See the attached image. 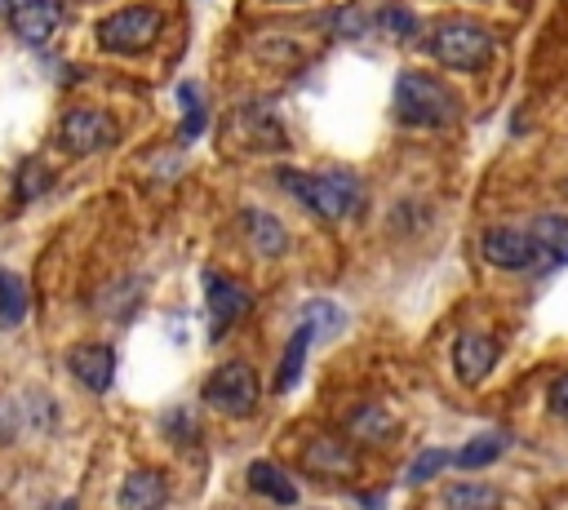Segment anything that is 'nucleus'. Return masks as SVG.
<instances>
[{
  "label": "nucleus",
  "mask_w": 568,
  "mask_h": 510,
  "mask_svg": "<svg viewBox=\"0 0 568 510\" xmlns=\"http://www.w3.org/2000/svg\"><path fill=\"white\" fill-rule=\"evenodd\" d=\"M67 368L75 373V381L93 395H106L115 381V350L106 341H80L67 350Z\"/></svg>",
  "instance_id": "nucleus-8"
},
{
  "label": "nucleus",
  "mask_w": 568,
  "mask_h": 510,
  "mask_svg": "<svg viewBox=\"0 0 568 510\" xmlns=\"http://www.w3.org/2000/svg\"><path fill=\"white\" fill-rule=\"evenodd\" d=\"M13 439H18V408L0 399V443H13Z\"/></svg>",
  "instance_id": "nucleus-24"
},
{
  "label": "nucleus",
  "mask_w": 568,
  "mask_h": 510,
  "mask_svg": "<svg viewBox=\"0 0 568 510\" xmlns=\"http://www.w3.org/2000/svg\"><path fill=\"white\" fill-rule=\"evenodd\" d=\"M248 488L280 501V506H293L297 501V483L275 466V461H248Z\"/></svg>",
  "instance_id": "nucleus-15"
},
{
  "label": "nucleus",
  "mask_w": 568,
  "mask_h": 510,
  "mask_svg": "<svg viewBox=\"0 0 568 510\" xmlns=\"http://www.w3.org/2000/svg\"><path fill=\"white\" fill-rule=\"evenodd\" d=\"M493 368H497V341L488 333H462L453 341V373L466 386H479Z\"/></svg>",
  "instance_id": "nucleus-11"
},
{
  "label": "nucleus",
  "mask_w": 568,
  "mask_h": 510,
  "mask_svg": "<svg viewBox=\"0 0 568 510\" xmlns=\"http://www.w3.org/2000/svg\"><path fill=\"white\" fill-rule=\"evenodd\" d=\"M178 102L186 106V120H182V137H200V129H204V106H200V89L186 80V84H178Z\"/></svg>",
  "instance_id": "nucleus-22"
},
{
  "label": "nucleus",
  "mask_w": 568,
  "mask_h": 510,
  "mask_svg": "<svg viewBox=\"0 0 568 510\" xmlns=\"http://www.w3.org/2000/svg\"><path fill=\"white\" fill-rule=\"evenodd\" d=\"M115 137V120L98 106H71L62 120H58V146L67 155H93L102 151L106 142Z\"/></svg>",
  "instance_id": "nucleus-6"
},
{
  "label": "nucleus",
  "mask_w": 568,
  "mask_h": 510,
  "mask_svg": "<svg viewBox=\"0 0 568 510\" xmlns=\"http://www.w3.org/2000/svg\"><path fill=\"white\" fill-rule=\"evenodd\" d=\"M444 510H501V492L493 483H453L444 492Z\"/></svg>",
  "instance_id": "nucleus-17"
},
{
  "label": "nucleus",
  "mask_w": 568,
  "mask_h": 510,
  "mask_svg": "<svg viewBox=\"0 0 568 510\" xmlns=\"http://www.w3.org/2000/svg\"><path fill=\"white\" fill-rule=\"evenodd\" d=\"M430 53L453 71H479L493 58V35L466 18H448L430 35Z\"/></svg>",
  "instance_id": "nucleus-4"
},
{
  "label": "nucleus",
  "mask_w": 568,
  "mask_h": 510,
  "mask_svg": "<svg viewBox=\"0 0 568 510\" xmlns=\"http://www.w3.org/2000/svg\"><path fill=\"white\" fill-rule=\"evenodd\" d=\"M311 337H315V328L302 319V324H297V333L288 337V350H284L280 368H275V390H293V386H297L302 364H306V350H311Z\"/></svg>",
  "instance_id": "nucleus-16"
},
{
  "label": "nucleus",
  "mask_w": 568,
  "mask_h": 510,
  "mask_svg": "<svg viewBox=\"0 0 568 510\" xmlns=\"http://www.w3.org/2000/svg\"><path fill=\"white\" fill-rule=\"evenodd\" d=\"M204 297H209V333L222 337L244 310H248V293L226 279L222 271H204Z\"/></svg>",
  "instance_id": "nucleus-9"
},
{
  "label": "nucleus",
  "mask_w": 568,
  "mask_h": 510,
  "mask_svg": "<svg viewBox=\"0 0 568 510\" xmlns=\"http://www.w3.org/2000/svg\"><path fill=\"white\" fill-rule=\"evenodd\" d=\"M479 253H484V262H493L501 271H528V266L541 262L532 235L519 231V226H488L484 239H479Z\"/></svg>",
  "instance_id": "nucleus-7"
},
{
  "label": "nucleus",
  "mask_w": 568,
  "mask_h": 510,
  "mask_svg": "<svg viewBox=\"0 0 568 510\" xmlns=\"http://www.w3.org/2000/svg\"><path fill=\"white\" fill-rule=\"evenodd\" d=\"M302 461H306V470L320 475V479H351L355 466H359V461H355V448H346L342 439H328V435L311 439L306 452H302Z\"/></svg>",
  "instance_id": "nucleus-12"
},
{
  "label": "nucleus",
  "mask_w": 568,
  "mask_h": 510,
  "mask_svg": "<svg viewBox=\"0 0 568 510\" xmlns=\"http://www.w3.org/2000/svg\"><path fill=\"white\" fill-rule=\"evenodd\" d=\"M257 395H262L257 373H253V364H244V359H226V364L213 368L209 381H204V404H213L217 412H231V417L253 412V408H257Z\"/></svg>",
  "instance_id": "nucleus-5"
},
{
  "label": "nucleus",
  "mask_w": 568,
  "mask_h": 510,
  "mask_svg": "<svg viewBox=\"0 0 568 510\" xmlns=\"http://www.w3.org/2000/svg\"><path fill=\"white\" fill-rule=\"evenodd\" d=\"M244 222H248V235H253V244H257L262 257H280V253L288 248V235H284V226H280L271 213H257V208H253Z\"/></svg>",
  "instance_id": "nucleus-19"
},
{
  "label": "nucleus",
  "mask_w": 568,
  "mask_h": 510,
  "mask_svg": "<svg viewBox=\"0 0 568 510\" xmlns=\"http://www.w3.org/2000/svg\"><path fill=\"white\" fill-rule=\"evenodd\" d=\"M382 18H386V27H390L395 35H413V13H404V9H386Z\"/></svg>",
  "instance_id": "nucleus-26"
},
{
  "label": "nucleus",
  "mask_w": 568,
  "mask_h": 510,
  "mask_svg": "<svg viewBox=\"0 0 568 510\" xmlns=\"http://www.w3.org/2000/svg\"><path fill=\"white\" fill-rule=\"evenodd\" d=\"M550 412H555L559 421H568V373L555 377V386H550Z\"/></svg>",
  "instance_id": "nucleus-25"
},
{
  "label": "nucleus",
  "mask_w": 568,
  "mask_h": 510,
  "mask_svg": "<svg viewBox=\"0 0 568 510\" xmlns=\"http://www.w3.org/2000/svg\"><path fill=\"white\" fill-rule=\"evenodd\" d=\"M506 452V435H497V430H488V435H475V439H466L457 452H453V461L462 466V470H479V466H488V461H497Z\"/></svg>",
  "instance_id": "nucleus-18"
},
{
  "label": "nucleus",
  "mask_w": 568,
  "mask_h": 510,
  "mask_svg": "<svg viewBox=\"0 0 568 510\" xmlns=\"http://www.w3.org/2000/svg\"><path fill=\"white\" fill-rule=\"evenodd\" d=\"M448 461H453V457H448L444 448H426V452H417V461L408 466V483H426V479H435Z\"/></svg>",
  "instance_id": "nucleus-23"
},
{
  "label": "nucleus",
  "mask_w": 568,
  "mask_h": 510,
  "mask_svg": "<svg viewBox=\"0 0 568 510\" xmlns=\"http://www.w3.org/2000/svg\"><path fill=\"white\" fill-rule=\"evenodd\" d=\"M160 31H164L160 9L124 4V9H115V13H106L98 22V44L111 49V53H142V49H151L160 40Z\"/></svg>",
  "instance_id": "nucleus-3"
},
{
  "label": "nucleus",
  "mask_w": 568,
  "mask_h": 510,
  "mask_svg": "<svg viewBox=\"0 0 568 510\" xmlns=\"http://www.w3.org/2000/svg\"><path fill=\"white\" fill-rule=\"evenodd\" d=\"M346 426H351V435L359 443H377V439H386L395 430L390 412H382V408H351V421Z\"/></svg>",
  "instance_id": "nucleus-21"
},
{
  "label": "nucleus",
  "mask_w": 568,
  "mask_h": 510,
  "mask_svg": "<svg viewBox=\"0 0 568 510\" xmlns=\"http://www.w3.org/2000/svg\"><path fill=\"white\" fill-rule=\"evenodd\" d=\"M62 510H75V501H67V506H62Z\"/></svg>",
  "instance_id": "nucleus-27"
},
{
  "label": "nucleus",
  "mask_w": 568,
  "mask_h": 510,
  "mask_svg": "<svg viewBox=\"0 0 568 510\" xmlns=\"http://www.w3.org/2000/svg\"><path fill=\"white\" fill-rule=\"evenodd\" d=\"M395 115L413 129H435L444 120H453V98L448 89L426 75V71H404L395 80Z\"/></svg>",
  "instance_id": "nucleus-2"
},
{
  "label": "nucleus",
  "mask_w": 568,
  "mask_h": 510,
  "mask_svg": "<svg viewBox=\"0 0 568 510\" xmlns=\"http://www.w3.org/2000/svg\"><path fill=\"white\" fill-rule=\"evenodd\" d=\"M284 4H293V0H284Z\"/></svg>",
  "instance_id": "nucleus-28"
},
{
  "label": "nucleus",
  "mask_w": 568,
  "mask_h": 510,
  "mask_svg": "<svg viewBox=\"0 0 568 510\" xmlns=\"http://www.w3.org/2000/svg\"><path fill=\"white\" fill-rule=\"evenodd\" d=\"M275 182L293 191L311 213L337 222L359 208V182L351 173H302V169H275Z\"/></svg>",
  "instance_id": "nucleus-1"
},
{
  "label": "nucleus",
  "mask_w": 568,
  "mask_h": 510,
  "mask_svg": "<svg viewBox=\"0 0 568 510\" xmlns=\"http://www.w3.org/2000/svg\"><path fill=\"white\" fill-rule=\"evenodd\" d=\"M528 235H532L541 262H550V266H564V262H568V217H564V213H541V217H532Z\"/></svg>",
  "instance_id": "nucleus-14"
},
{
  "label": "nucleus",
  "mask_w": 568,
  "mask_h": 510,
  "mask_svg": "<svg viewBox=\"0 0 568 510\" xmlns=\"http://www.w3.org/2000/svg\"><path fill=\"white\" fill-rule=\"evenodd\" d=\"M27 319V284L13 271H0V324L13 328Z\"/></svg>",
  "instance_id": "nucleus-20"
},
{
  "label": "nucleus",
  "mask_w": 568,
  "mask_h": 510,
  "mask_svg": "<svg viewBox=\"0 0 568 510\" xmlns=\"http://www.w3.org/2000/svg\"><path fill=\"white\" fill-rule=\"evenodd\" d=\"M58 27H62V4L58 0H22L13 9V35L27 49H44Z\"/></svg>",
  "instance_id": "nucleus-10"
},
{
  "label": "nucleus",
  "mask_w": 568,
  "mask_h": 510,
  "mask_svg": "<svg viewBox=\"0 0 568 510\" xmlns=\"http://www.w3.org/2000/svg\"><path fill=\"white\" fill-rule=\"evenodd\" d=\"M169 497L164 488V475L160 470H133L124 483H120V510H160Z\"/></svg>",
  "instance_id": "nucleus-13"
}]
</instances>
